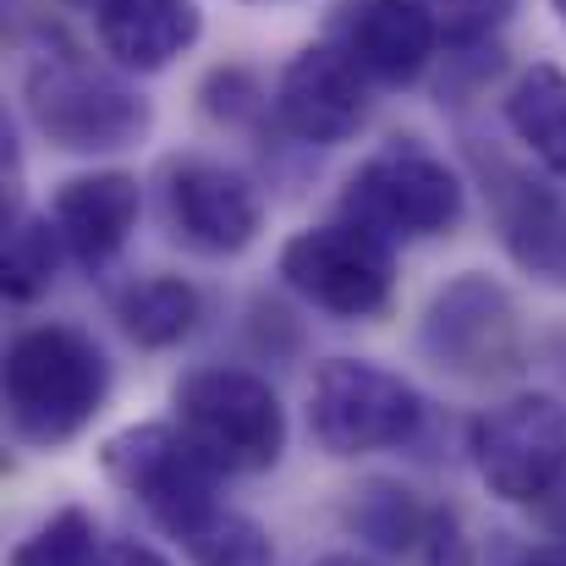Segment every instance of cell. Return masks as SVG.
<instances>
[{
  "instance_id": "cell-1",
  "label": "cell",
  "mask_w": 566,
  "mask_h": 566,
  "mask_svg": "<svg viewBox=\"0 0 566 566\" xmlns=\"http://www.w3.org/2000/svg\"><path fill=\"white\" fill-rule=\"evenodd\" d=\"M22 111L28 127L61 155H122L155 133V105L127 83V72L94 66L55 28L39 33L22 66Z\"/></svg>"
},
{
  "instance_id": "cell-2",
  "label": "cell",
  "mask_w": 566,
  "mask_h": 566,
  "mask_svg": "<svg viewBox=\"0 0 566 566\" xmlns=\"http://www.w3.org/2000/svg\"><path fill=\"white\" fill-rule=\"evenodd\" d=\"M111 401L105 347L61 319L28 325L6 347V434L28 451L72 446Z\"/></svg>"
},
{
  "instance_id": "cell-3",
  "label": "cell",
  "mask_w": 566,
  "mask_h": 566,
  "mask_svg": "<svg viewBox=\"0 0 566 566\" xmlns=\"http://www.w3.org/2000/svg\"><path fill=\"white\" fill-rule=\"evenodd\" d=\"M171 423L214 462V473H237V479L270 473L292 440L281 390L264 375L231 364H203L177 379Z\"/></svg>"
},
{
  "instance_id": "cell-4",
  "label": "cell",
  "mask_w": 566,
  "mask_h": 566,
  "mask_svg": "<svg viewBox=\"0 0 566 566\" xmlns=\"http://www.w3.org/2000/svg\"><path fill=\"white\" fill-rule=\"evenodd\" d=\"M336 214L396 242H429V237H451L468 214V182L457 177V166H446V155H434L418 138H390L375 149L336 198Z\"/></svg>"
},
{
  "instance_id": "cell-5",
  "label": "cell",
  "mask_w": 566,
  "mask_h": 566,
  "mask_svg": "<svg viewBox=\"0 0 566 566\" xmlns=\"http://www.w3.org/2000/svg\"><path fill=\"white\" fill-rule=\"evenodd\" d=\"M429 401L412 379L385 369L375 358H325L308 385V434L325 457H375L412 446L423 434Z\"/></svg>"
},
{
  "instance_id": "cell-6",
  "label": "cell",
  "mask_w": 566,
  "mask_h": 566,
  "mask_svg": "<svg viewBox=\"0 0 566 566\" xmlns=\"http://www.w3.org/2000/svg\"><path fill=\"white\" fill-rule=\"evenodd\" d=\"M275 275L308 308H319L342 325H364V319H379L396 297V248L336 214L325 226L286 237Z\"/></svg>"
},
{
  "instance_id": "cell-7",
  "label": "cell",
  "mask_w": 566,
  "mask_h": 566,
  "mask_svg": "<svg viewBox=\"0 0 566 566\" xmlns=\"http://www.w3.org/2000/svg\"><path fill=\"white\" fill-rule=\"evenodd\" d=\"M473 473L506 506H539L566 479V396L517 390L473 418Z\"/></svg>"
},
{
  "instance_id": "cell-8",
  "label": "cell",
  "mask_w": 566,
  "mask_h": 566,
  "mask_svg": "<svg viewBox=\"0 0 566 566\" xmlns=\"http://www.w3.org/2000/svg\"><path fill=\"white\" fill-rule=\"evenodd\" d=\"M418 347L434 369L457 379H506L523 369V319L501 281L462 270L451 275L418 325Z\"/></svg>"
},
{
  "instance_id": "cell-9",
  "label": "cell",
  "mask_w": 566,
  "mask_h": 566,
  "mask_svg": "<svg viewBox=\"0 0 566 566\" xmlns=\"http://www.w3.org/2000/svg\"><path fill=\"white\" fill-rule=\"evenodd\" d=\"M99 468L116 490H127L171 539L188 534L203 512H214V462L177 423H127L99 446Z\"/></svg>"
},
{
  "instance_id": "cell-10",
  "label": "cell",
  "mask_w": 566,
  "mask_h": 566,
  "mask_svg": "<svg viewBox=\"0 0 566 566\" xmlns=\"http://www.w3.org/2000/svg\"><path fill=\"white\" fill-rule=\"evenodd\" d=\"M369 94L375 83L358 72V61L336 39H314L281 66L270 88V116L286 138L308 149H342L369 127Z\"/></svg>"
},
{
  "instance_id": "cell-11",
  "label": "cell",
  "mask_w": 566,
  "mask_h": 566,
  "mask_svg": "<svg viewBox=\"0 0 566 566\" xmlns=\"http://www.w3.org/2000/svg\"><path fill=\"white\" fill-rule=\"evenodd\" d=\"M160 203H166L171 237L203 259H231L253 248L264 231L259 182L209 155H171L160 166Z\"/></svg>"
},
{
  "instance_id": "cell-12",
  "label": "cell",
  "mask_w": 566,
  "mask_h": 566,
  "mask_svg": "<svg viewBox=\"0 0 566 566\" xmlns=\"http://www.w3.org/2000/svg\"><path fill=\"white\" fill-rule=\"evenodd\" d=\"M325 39H336L375 88H412L440 55L423 0H342Z\"/></svg>"
},
{
  "instance_id": "cell-13",
  "label": "cell",
  "mask_w": 566,
  "mask_h": 566,
  "mask_svg": "<svg viewBox=\"0 0 566 566\" xmlns=\"http://www.w3.org/2000/svg\"><path fill=\"white\" fill-rule=\"evenodd\" d=\"M61 231V248L72 264H83L88 275L111 270L133 231H138V214H144V182L133 171H83V177H66L50 209H44Z\"/></svg>"
},
{
  "instance_id": "cell-14",
  "label": "cell",
  "mask_w": 566,
  "mask_h": 566,
  "mask_svg": "<svg viewBox=\"0 0 566 566\" xmlns=\"http://www.w3.org/2000/svg\"><path fill=\"white\" fill-rule=\"evenodd\" d=\"M203 33L198 0H99L94 6V39L127 77H155L177 66Z\"/></svg>"
},
{
  "instance_id": "cell-15",
  "label": "cell",
  "mask_w": 566,
  "mask_h": 566,
  "mask_svg": "<svg viewBox=\"0 0 566 566\" xmlns=\"http://www.w3.org/2000/svg\"><path fill=\"white\" fill-rule=\"evenodd\" d=\"M495 226L517 270H528L545 286H566V198L512 166H495Z\"/></svg>"
},
{
  "instance_id": "cell-16",
  "label": "cell",
  "mask_w": 566,
  "mask_h": 566,
  "mask_svg": "<svg viewBox=\"0 0 566 566\" xmlns=\"http://www.w3.org/2000/svg\"><path fill=\"white\" fill-rule=\"evenodd\" d=\"M506 133L556 177L566 182V72L556 61H534L512 77L501 99Z\"/></svg>"
},
{
  "instance_id": "cell-17",
  "label": "cell",
  "mask_w": 566,
  "mask_h": 566,
  "mask_svg": "<svg viewBox=\"0 0 566 566\" xmlns=\"http://www.w3.org/2000/svg\"><path fill=\"white\" fill-rule=\"evenodd\" d=\"M198 314H203V297L182 275H144L127 292H116V319H122L127 342H138L144 353L182 347L198 331Z\"/></svg>"
},
{
  "instance_id": "cell-18",
  "label": "cell",
  "mask_w": 566,
  "mask_h": 566,
  "mask_svg": "<svg viewBox=\"0 0 566 566\" xmlns=\"http://www.w3.org/2000/svg\"><path fill=\"white\" fill-rule=\"evenodd\" d=\"M61 231L50 214H33V209H17L6 214V264H0V286L11 303H39L50 286H55V270H61Z\"/></svg>"
},
{
  "instance_id": "cell-19",
  "label": "cell",
  "mask_w": 566,
  "mask_h": 566,
  "mask_svg": "<svg viewBox=\"0 0 566 566\" xmlns=\"http://www.w3.org/2000/svg\"><path fill=\"white\" fill-rule=\"evenodd\" d=\"M423 523H429V506L396 484V479H369L364 490H353V506H347V528L358 539H369L379 551H418L423 539Z\"/></svg>"
},
{
  "instance_id": "cell-20",
  "label": "cell",
  "mask_w": 566,
  "mask_h": 566,
  "mask_svg": "<svg viewBox=\"0 0 566 566\" xmlns=\"http://www.w3.org/2000/svg\"><path fill=\"white\" fill-rule=\"evenodd\" d=\"M188 566H275V539L259 517L237 512V506H214L192 523L188 534H177Z\"/></svg>"
},
{
  "instance_id": "cell-21",
  "label": "cell",
  "mask_w": 566,
  "mask_h": 566,
  "mask_svg": "<svg viewBox=\"0 0 566 566\" xmlns=\"http://www.w3.org/2000/svg\"><path fill=\"white\" fill-rule=\"evenodd\" d=\"M105 534L88 506H61L50 512L28 539L11 545L6 566H105Z\"/></svg>"
},
{
  "instance_id": "cell-22",
  "label": "cell",
  "mask_w": 566,
  "mask_h": 566,
  "mask_svg": "<svg viewBox=\"0 0 566 566\" xmlns=\"http://www.w3.org/2000/svg\"><path fill=\"white\" fill-rule=\"evenodd\" d=\"M423 11L434 17L446 55H479L495 50V33L512 22L517 0H423Z\"/></svg>"
},
{
  "instance_id": "cell-23",
  "label": "cell",
  "mask_w": 566,
  "mask_h": 566,
  "mask_svg": "<svg viewBox=\"0 0 566 566\" xmlns=\"http://www.w3.org/2000/svg\"><path fill=\"white\" fill-rule=\"evenodd\" d=\"M198 105L214 127H248V122H259L270 111V94L248 66H214L198 83Z\"/></svg>"
},
{
  "instance_id": "cell-24",
  "label": "cell",
  "mask_w": 566,
  "mask_h": 566,
  "mask_svg": "<svg viewBox=\"0 0 566 566\" xmlns=\"http://www.w3.org/2000/svg\"><path fill=\"white\" fill-rule=\"evenodd\" d=\"M418 556H423V566H473V539H468L457 506H429Z\"/></svg>"
},
{
  "instance_id": "cell-25",
  "label": "cell",
  "mask_w": 566,
  "mask_h": 566,
  "mask_svg": "<svg viewBox=\"0 0 566 566\" xmlns=\"http://www.w3.org/2000/svg\"><path fill=\"white\" fill-rule=\"evenodd\" d=\"M105 566H171V562H166L155 545H138V539H111Z\"/></svg>"
},
{
  "instance_id": "cell-26",
  "label": "cell",
  "mask_w": 566,
  "mask_h": 566,
  "mask_svg": "<svg viewBox=\"0 0 566 566\" xmlns=\"http://www.w3.org/2000/svg\"><path fill=\"white\" fill-rule=\"evenodd\" d=\"M534 512H539L545 534H551L556 545H566V479H562V490H556V495H545V501H539Z\"/></svg>"
},
{
  "instance_id": "cell-27",
  "label": "cell",
  "mask_w": 566,
  "mask_h": 566,
  "mask_svg": "<svg viewBox=\"0 0 566 566\" xmlns=\"http://www.w3.org/2000/svg\"><path fill=\"white\" fill-rule=\"evenodd\" d=\"M523 566H566V545H545V551H528Z\"/></svg>"
},
{
  "instance_id": "cell-28",
  "label": "cell",
  "mask_w": 566,
  "mask_h": 566,
  "mask_svg": "<svg viewBox=\"0 0 566 566\" xmlns=\"http://www.w3.org/2000/svg\"><path fill=\"white\" fill-rule=\"evenodd\" d=\"M314 566H379V562H369V556H353V551H336V556H319Z\"/></svg>"
},
{
  "instance_id": "cell-29",
  "label": "cell",
  "mask_w": 566,
  "mask_h": 566,
  "mask_svg": "<svg viewBox=\"0 0 566 566\" xmlns=\"http://www.w3.org/2000/svg\"><path fill=\"white\" fill-rule=\"evenodd\" d=\"M61 6H72V11H88V17H94V6H99V0H61Z\"/></svg>"
},
{
  "instance_id": "cell-30",
  "label": "cell",
  "mask_w": 566,
  "mask_h": 566,
  "mask_svg": "<svg viewBox=\"0 0 566 566\" xmlns=\"http://www.w3.org/2000/svg\"><path fill=\"white\" fill-rule=\"evenodd\" d=\"M551 11H556V22L566 28V0H551Z\"/></svg>"
}]
</instances>
